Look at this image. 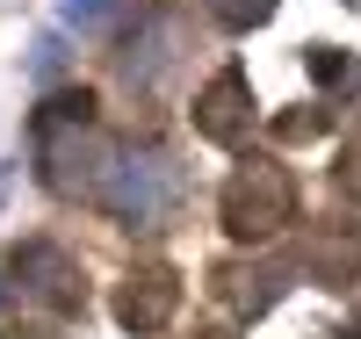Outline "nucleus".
<instances>
[{
    "label": "nucleus",
    "instance_id": "1",
    "mask_svg": "<svg viewBox=\"0 0 361 339\" xmlns=\"http://www.w3.org/2000/svg\"><path fill=\"white\" fill-rule=\"evenodd\" d=\"M29 137H37L44 188L80 195V202H102L109 166H116V144L94 130V94H87V87H66V94H51V101L37 109V123H29Z\"/></svg>",
    "mask_w": 361,
    "mask_h": 339
},
{
    "label": "nucleus",
    "instance_id": "2",
    "mask_svg": "<svg viewBox=\"0 0 361 339\" xmlns=\"http://www.w3.org/2000/svg\"><path fill=\"white\" fill-rule=\"evenodd\" d=\"M180 195H188V166H180L166 144H130V152H116V166H109L102 209L123 217V224H166L180 209Z\"/></svg>",
    "mask_w": 361,
    "mask_h": 339
},
{
    "label": "nucleus",
    "instance_id": "3",
    "mask_svg": "<svg viewBox=\"0 0 361 339\" xmlns=\"http://www.w3.org/2000/svg\"><path fill=\"white\" fill-rule=\"evenodd\" d=\"M289 217H296V180L275 159H246L224 180V224H231V238H275Z\"/></svg>",
    "mask_w": 361,
    "mask_h": 339
},
{
    "label": "nucleus",
    "instance_id": "4",
    "mask_svg": "<svg viewBox=\"0 0 361 339\" xmlns=\"http://www.w3.org/2000/svg\"><path fill=\"white\" fill-rule=\"evenodd\" d=\"M15 282L29 303H44V311H80L87 303V282H80V267L66 245H51V238H29L15 245Z\"/></svg>",
    "mask_w": 361,
    "mask_h": 339
},
{
    "label": "nucleus",
    "instance_id": "5",
    "mask_svg": "<svg viewBox=\"0 0 361 339\" xmlns=\"http://www.w3.org/2000/svg\"><path fill=\"white\" fill-rule=\"evenodd\" d=\"M246 130H253V87H246V73H238V66H224V73L195 94V137L238 144Z\"/></svg>",
    "mask_w": 361,
    "mask_h": 339
},
{
    "label": "nucleus",
    "instance_id": "6",
    "mask_svg": "<svg viewBox=\"0 0 361 339\" xmlns=\"http://www.w3.org/2000/svg\"><path fill=\"white\" fill-rule=\"evenodd\" d=\"M173 303H180V282H173V267H130L123 274V296H116V325L123 332H159L173 318Z\"/></svg>",
    "mask_w": 361,
    "mask_h": 339
},
{
    "label": "nucleus",
    "instance_id": "7",
    "mask_svg": "<svg viewBox=\"0 0 361 339\" xmlns=\"http://www.w3.org/2000/svg\"><path fill=\"white\" fill-rule=\"evenodd\" d=\"M180 66V15H166V8H152L145 15V37H130L123 44V80L130 87H166V73Z\"/></svg>",
    "mask_w": 361,
    "mask_h": 339
},
{
    "label": "nucleus",
    "instance_id": "8",
    "mask_svg": "<svg viewBox=\"0 0 361 339\" xmlns=\"http://www.w3.org/2000/svg\"><path fill=\"white\" fill-rule=\"evenodd\" d=\"M116 8H123V0H58V22L80 29V37H94V29L116 22Z\"/></svg>",
    "mask_w": 361,
    "mask_h": 339
},
{
    "label": "nucleus",
    "instance_id": "9",
    "mask_svg": "<svg viewBox=\"0 0 361 339\" xmlns=\"http://www.w3.org/2000/svg\"><path fill=\"white\" fill-rule=\"evenodd\" d=\"M209 15H217L224 29H253V22H267L275 15V0H202Z\"/></svg>",
    "mask_w": 361,
    "mask_h": 339
},
{
    "label": "nucleus",
    "instance_id": "10",
    "mask_svg": "<svg viewBox=\"0 0 361 339\" xmlns=\"http://www.w3.org/2000/svg\"><path fill=\"white\" fill-rule=\"evenodd\" d=\"M58 66H66V44H58V37H37V58H29V73H37V80H58Z\"/></svg>",
    "mask_w": 361,
    "mask_h": 339
}]
</instances>
